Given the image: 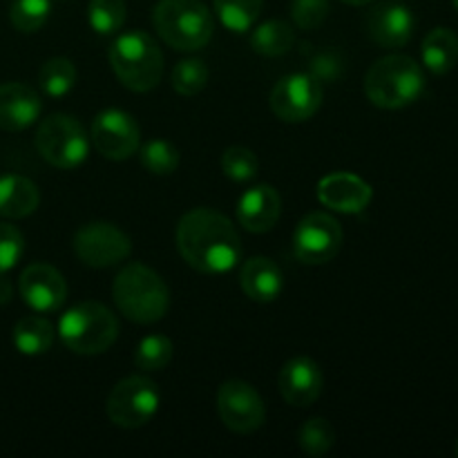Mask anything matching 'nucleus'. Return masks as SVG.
<instances>
[{"instance_id": "nucleus-1", "label": "nucleus", "mask_w": 458, "mask_h": 458, "mask_svg": "<svg viewBox=\"0 0 458 458\" xmlns=\"http://www.w3.org/2000/svg\"><path fill=\"white\" fill-rule=\"evenodd\" d=\"M177 249L188 267L199 273H228L242 259V240L222 213L195 208L177 226Z\"/></svg>"}, {"instance_id": "nucleus-2", "label": "nucleus", "mask_w": 458, "mask_h": 458, "mask_svg": "<svg viewBox=\"0 0 458 458\" xmlns=\"http://www.w3.org/2000/svg\"><path fill=\"white\" fill-rule=\"evenodd\" d=\"M112 295L119 311L137 325H155L168 313L170 291L157 271L141 262L125 264L116 276Z\"/></svg>"}, {"instance_id": "nucleus-3", "label": "nucleus", "mask_w": 458, "mask_h": 458, "mask_svg": "<svg viewBox=\"0 0 458 458\" xmlns=\"http://www.w3.org/2000/svg\"><path fill=\"white\" fill-rule=\"evenodd\" d=\"M425 92L423 67L405 54H389L367 70L365 94L376 107L401 110Z\"/></svg>"}, {"instance_id": "nucleus-4", "label": "nucleus", "mask_w": 458, "mask_h": 458, "mask_svg": "<svg viewBox=\"0 0 458 458\" xmlns=\"http://www.w3.org/2000/svg\"><path fill=\"white\" fill-rule=\"evenodd\" d=\"M110 65L130 92H150L164 76V54L146 31L121 34L110 47Z\"/></svg>"}, {"instance_id": "nucleus-5", "label": "nucleus", "mask_w": 458, "mask_h": 458, "mask_svg": "<svg viewBox=\"0 0 458 458\" xmlns=\"http://www.w3.org/2000/svg\"><path fill=\"white\" fill-rule=\"evenodd\" d=\"M152 25L161 40L179 52H195L213 38V16L201 0H159L152 9Z\"/></svg>"}, {"instance_id": "nucleus-6", "label": "nucleus", "mask_w": 458, "mask_h": 458, "mask_svg": "<svg viewBox=\"0 0 458 458\" xmlns=\"http://www.w3.org/2000/svg\"><path fill=\"white\" fill-rule=\"evenodd\" d=\"M63 344L79 356H98L114 344L119 320L101 302H81L67 309L58 322Z\"/></svg>"}, {"instance_id": "nucleus-7", "label": "nucleus", "mask_w": 458, "mask_h": 458, "mask_svg": "<svg viewBox=\"0 0 458 458\" xmlns=\"http://www.w3.org/2000/svg\"><path fill=\"white\" fill-rule=\"evenodd\" d=\"M36 150L54 168L72 170L88 159L89 141L74 116L58 112L43 119L36 130Z\"/></svg>"}, {"instance_id": "nucleus-8", "label": "nucleus", "mask_w": 458, "mask_h": 458, "mask_svg": "<svg viewBox=\"0 0 458 458\" xmlns=\"http://www.w3.org/2000/svg\"><path fill=\"white\" fill-rule=\"evenodd\" d=\"M159 389L146 376H130L114 385L107 398V416L116 428L139 429L159 411Z\"/></svg>"}, {"instance_id": "nucleus-9", "label": "nucleus", "mask_w": 458, "mask_h": 458, "mask_svg": "<svg viewBox=\"0 0 458 458\" xmlns=\"http://www.w3.org/2000/svg\"><path fill=\"white\" fill-rule=\"evenodd\" d=\"M74 253L92 268H110L132 253V242L110 222H92L79 228L74 235Z\"/></svg>"}, {"instance_id": "nucleus-10", "label": "nucleus", "mask_w": 458, "mask_h": 458, "mask_svg": "<svg viewBox=\"0 0 458 458\" xmlns=\"http://www.w3.org/2000/svg\"><path fill=\"white\" fill-rule=\"evenodd\" d=\"M343 228L327 213H309L293 233L295 258L304 264H327L340 253Z\"/></svg>"}, {"instance_id": "nucleus-11", "label": "nucleus", "mask_w": 458, "mask_h": 458, "mask_svg": "<svg viewBox=\"0 0 458 458\" xmlns=\"http://www.w3.org/2000/svg\"><path fill=\"white\" fill-rule=\"evenodd\" d=\"M217 411L222 423L235 434H253L267 420V407L253 385L226 380L217 392Z\"/></svg>"}, {"instance_id": "nucleus-12", "label": "nucleus", "mask_w": 458, "mask_h": 458, "mask_svg": "<svg viewBox=\"0 0 458 458\" xmlns=\"http://www.w3.org/2000/svg\"><path fill=\"white\" fill-rule=\"evenodd\" d=\"M322 106V85L316 76L289 74L276 83L271 92V110L286 123L311 119Z\"/></svg>"}, {"instance_id": "nucleus-13", "label": "nucleus", "mask_w": 458, "mask_h": 458, "mask_svg": "<svg viewBox=\"0 0 458 458\" xmlns=\"http://www.w3.org/2000/svg\"><path fill=\"white\" fill-rule=\"evenodd\" d=\"M94 148L112 161H125L139 150L141 128L132 114L123 110H103L92 121Z\"/></svg>"}, {"instance_id": "nucleus-14", "label": "nucleus", "mask_w": 458, "mask_h": 458, "mask_svg": "<svg viewBox=\"0 0 458 458\" xmlns=\"http://www.w3.org/2000/svg\"><path fill=\"white\" fill-rule=\"evenodd\" d=\"M22 300L27 307L38 313H52L61 309L67 300V282L61 271L49 264L36 262L22 271L18 280Z\"/></svg>"}, {"instance_id": "nucleus-15", "label": "nucleus", "mask_w": 458, "mask_h": 458, "mask_svg": "<svg viewBox=\"0 0 458 458\" xmlns=\"http://www.w3.org/2000/svg\"><path fill=\"white\" fill-rule=\"evenodd\" d=\"M374 191L365 179L352 173H331L318 183V199L335 213L356 215L369 206Z\"/></svg>"}, {"instance_id": "nucleus-16", "label": "nucleus", "mask_w": 458, "mask_h": 458, "mask_svg": "<svg viewBox=\"0 0 458 458\" xmlns=\"http://www.w3.org/2000/svg\"><path fill=\"white\" fill-rule=\"evenodd\" d=\"M414 25V13L401 3L378 4L367 16V31L371 40L385 49H398L410 43Z\"/></svg>"}, {"instance_id": "nucleus-17", "label": "nucleus", "mask_w": 458, "mask_h": 458, "mask_svg": "<svg viewBox=\"0 0 458 458\" xmlns=\"http://www.w3.org/2000/svg\"><path fill=\"white\" fill-rule=\"evenodd\" d=\"M280 394L289 405L309 407L322 394V371L311 358L298 356L280 371Z\"/></svg>"}, {"instance_id": "nucleus-18", "label": "nucleus", "mask_w": 458, "mask_h": 458, "mask_svg": "<svg viewBox=\"0 0 458 458\" xmlns=\"http://www.w3.org/2000/svg\"><path fill=\"white\" fill-rule=\"evenodd\" d=\"M38 92L25 83L0 85V130L21 132L27 130L40 114Z\"/></svg>"}, {"instance_id": "nucleus-19", "label": "nucleus", "mask_w": 458, "mask_h": 458, "mask_svg": "<svg viewBox=\"0 0 458 458\" xmlns=\"http://www.w3.org/2000/svg\"><path fill=\"white\" fill-rule=\"evenodd\" d=\"M282 215V197L268 183L255 186L240 197L237 219L249 233H268Z\"/></svg>"}, {"instance_id": "nucleus-20", "label": "nucleus", "mask_w": 458, "mask_h": 458, "mask_svg": "<svg viewBox=\"0 0 458 458\" xmlns=\"http://www.w3.org/2000/svg\"><path fill=\"white\" fill-rule=\"evenodd\" d=\"M240 284L255 302H273L284 289V276L273 259L250 258L242 264Z\"/></svg>"}, {"instance_id": "nucleus-21", "label": "nucleus", "mask_w": 458, "mask_h": 458, "mask_svg": "<svg viewBox=\"0 0 458 458\" xmlns=\"http://www.w3.org/2000/svg\"><path fill=\"white\" fill-rule=\"evenodd\" d=\"M40 204V192L31 179L21 174L0 177V217L22 219L30 217Z\"/></svg>"}, {"instance_id": "nucleus-22", "label": "nucleus", "mask_w": 458, "mask_h": 458, "mask_svg": "<svg viewBox=\"0 0 458 458\" xmlns=\"http://www.w3.org/2000/svg\"><path fill=\"white\" fill-rule=\"evenodd\" d=\"M420 56H423V65L432 74H447L458 63V36L447 27H437L425 36Z\"/></svg>"}, {"instance_id": "nucleus-23", "label": "nucleus", "mask_w": 458, "mask_h": 458, "mask_svg": "<svg viewBox=\"0 0 458 458\" xmlns=\"http://www.w3.org/2000/svg\"><path fill=\"white\" fill-rule=\"evenodd\" d=\"M13 344L22 356H43L54 344L52 322L40 316H25L13 327Z\"/></svg>"}, {"instance_id": "nucleus-24", "label": "nucleus", "mask_w": 458, "mask_h": 458, "mask_svg": "<svg viewBox=\"0 0 458 458\" xmlns=\"http://www.w3.org/2000/svg\"><path fill=\"white\" fill-rule=\"evenodd\" d=\"M295 43V31L284 21H267L250 34V47L259 56L276 58L289 52Z\"/></svg>"}, {"instance_id": "nucleus-25", "label": "nucleus", "mask_w": 458, "mask_h": 458, "mask_svg": "<svg viewBox=\"0 0 458 458\" xmlns=\"http://www.w3.org/2000/svg\"><path fill=\"white\" fill-rule=\"evenodd\" d=\"M262 7L264 0H215V12H217L222 25L237 34L255 25Z\"/></svg>"}, {"instance_id": "nucleus-26", "label": "nucleus", "mask_w": 458, "mask_h": 458, "mask_svg": "<svg viewBox=\"0 0 458 458\" xmlns=\"http://www.w3.org/2000/svg\"><path fill=\"white\" fill-rule=\"evenodd\" d=\"M40 89L54 98H61L72 92L76 83V67L70 58H49L38 74Z\"/></svg>"}, {"instance_id": "nucleus-27", "label": "nucleus", "mask_w": 458, "mask_h": 458, "mask_svg": "<svg viewBox=\"0 0 458 458\" xmlns=\"http://www.w3.org/2000/svg\"><path fill=\"white\" fill-rule=\"evenodd\" d=\"M52 13V0H13L9 7V21L22 34H34L47 22Z\"/></svg>"}, {"instance_id": "nucleus-28", "label": "nucleus", "mask_w": 458, "mask_h": 458, "mask_svg": "<svg viewBox=\"0 0 458 458\" xmlns=\"http://www.w3.org/2000/svg\"><path fill=\"white\" fill-rule=\"evenodd\" d=\"M88 21L97 34H116L125 22V0H89Z\"/></svg>"}, {"instance_id": "nucleus-29", "label": "nucleus", "mask_w": 458, "mask_h": 458, "mask_svg": "<svg viewBox=\"0 0 458 458\" xmlns=\"http://www.w3.org/2000/svg\"><path fill=\"white\" fill-rule=\"evenodd\" d=\"M334 443L335 429L327 419H309L298 432V445L309 456H325Z\"/></svg>"}, {"instance_id": "nucleus-30", "label": "nucleus", "mask_w": 458, "mask_h": 458, "mask_svg": "<svg viewBox=\"0 0 458 458\" xmlns=\"http://www.w3.org/2000/svg\"><path fill=\"white\" fill-rule=\"evenodd\" d=\"M173 353L174 347L170 338L161 334L148 335L139 343L137 353H134V365L143 371H159L173 360Z\"/></svg>"}, {"instance_id": "nucleus-31", "label": "nucleus", "mask_w": 458, "mask_h": 458, "mask_svg": "<svg viewBox=\"0 0 458 458\" xmlns=\"http://www.w3.org/2000/svg\"><path fill=\"white\" fill-rule=\"evenodd\" d=\"M208 83V67L201 58H183L173 72V88L182 97H195Z\"/></svg>"}, {"instance_id": "nucleus-32", "label": "nucleus", "mask_w": 458, "mask_h": 458, "mask_svg": "<svg viewBox=\"0 0 458 458\" xmlns=\"http://www.w3.org/2000/svg\"><path fill=\"white\" fill-rule=\"evenodd\" d=\"M141 164L148 173L165 177V174H173L179 168V150L173 143L155 139V141H148L141 148Z\"/></svg>"}, {"instance_id": "nucleus-33", "label": "nucleus", "mask_w": 458, "mask_h": 458, "mask_svg": "<svg viewBox=\"0 0 458 458\" xmlns=\"http://www.w3.org/2000/svg\"><path fill=\"white\" fill-rule=\"evenodd\" d=\"M259 161L253 150L244 146H231L222 155V170L228 179L237 183L250 182L258 174Z\"/></svg>"}, {"instance_id": "nucleus-34", "label": "nucleus", "mask_w": 458, "mask_h": 458, "mask_svg": "<svg viewBox=\"0 0 458 458\" xmlns=\"http://www.w3.org/2000/svg\"><path fill=\"white\" fill-rule=\"evenodd\" d=\"M329 0H293L291 16L293 22L304 31H313L329 16Z\"/></svg>"}, {"instance_id": "nucleus-35", "label": "nucleus", "mask_w": 458, "mask_h": 458, "mask_svg": "<svg viewBox=\"0 0 458 458\" xmlns=\"http://www.w3.org/2000/svg\"><path fill=\"white\" fill-rule=\"evenodd\" d=\"M25 253V237L12 224H0V273L16 267Z\"/></svg>"}, {"instance_id": "nucleus-36", "label": "nucleus", "mask_w": 458, "mask_h": 458, "mask_svg": "<svg viewBox=\"0 0 458 458\" xmlns=\"http://www.w3.org/2000/svg\"><path fill=\"white\" fill-rule=\"evenodd\" d=\"M311 70H313V76H316L318 81L334 79V76H340L343 65H340L338 58H335L331 52H322L311 61Z\"/></svg>"}, {"instance_id": "nucleus-37", "label": "nucleus", "mask_w": 458, "mask_h": 458, "mask_svg": "<svg viewBox=\"0 0 458 458\" xmlns=\"http://www.w3.org/2000/svg\"><path fill=\"white\" fill-rule=\"evenodd\" d=\"M12 300V282L0 273V304H7Z\"/></svg>"}, {"instance_id": "nucleus-38", "label": "nucleus", "mask_w": 458, "mask_h": 458, "mask_svg": "<svg viewBox=\"0 0 458 458\" xmlns=\"http://www.w3.org/2000/svg\"><path fill=\"white\" fill-rule=\"evenodd\" d=\"M344 4H353V7H362V4H369L371 0H340Z\"/></svg>"}, {"instance_id": "nucleus-39", "label": "nucleus", "mask_w": 458, "mask_h": 458, "mask_svg": "<svg viewBox=\"0 0 458 458\" xmlns=\"http://www.w3.org/2000/svg\"><path fill=\"white\" fill-rule=\"evenodd\" d=\"M452 4H454V7H456V12H458V0H452Z\"/></svg>"}, {"instance_id": "nucleus-40", "label": "nucleus", "mask_w": 458, "mask_h": 458, "mask_svg": "<svg viewBox=\"0 0 458 458\" xmlns=\"http://www.w3.org/2000/svg\"><path fill=\"white\" fill-rule=\"evenodd\" d=\"M456 454H458V443H456Z\"/></svg>"}]
</instances>
